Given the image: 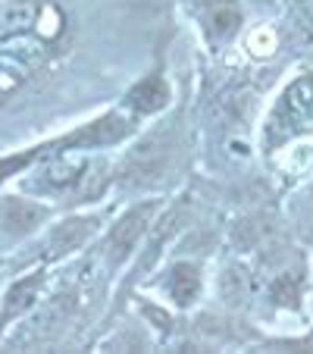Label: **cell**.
I'll use <instances>...</instances> for the list:
<instances>
[{
	"label": "cell",
	"instance_id": "obj_5",
	"mask_svg": "<svg viewBox=\"0 0 313 354\" xmlns=\"http://www.w3.org/2000/svg\"><path fill=\"white\" fill-rule=\"evenodd\" d=\"M41 288H44V273H28L22 276L19 282H13L10 286V292L3 295V304H0V333L10 326V320H16V317H22L28 308H32L35 301H38Z\"/></svg>",
	"mask_w": 313,
	"mask_h": 354
},
{
	"label": "cell",
	"instance_id": "obj_6",
	"mask_svg": "<svg viewBox=\"0 0 313 354\" xmlns=\"http://www.w3.org/2000/svg\"><path fill=\"white\" fill-rule=\"evenodd\" d=\"M47 220V207L32 204V201L22 198H0V226L13 235L32 232L38 223Z\"/></svg>",
	"mask_w": 313,
	"mask_h": 354
},
{
	"label": "cell",
	"instance_id": "obj_10",
	"mask_svg": "<svg viewBox=\"0 0 313 354\" xmlns=\"http://www.w3.org/2000/svg\"><path fill=\"white\" fill-rule=\"evenodd\" d=\"M241 22V13L232 7V3H216L214 7V16H210V28H214L216 38H229V35L238 28Z\"/></svg>",
	"mask_w": 313,
	"mask_h": 354
},
{
	"label": "cell",
	"instance_id": "obj_4",
	"mask_svg": "<svg viewBox=\"0 0 313 354\" xmlns=\"http://www.w3.org/2000/svg\"><path fill=\"white\" fill-rule=\"evenodd\" d=\"M153 214H157V204L147 201V204L132 207L120 223H116L113 232H110V241H107L110 257H113V261H122V257L132 254V248L138 245V239L147 232V226H151Z\"/></svg>",
	"mask_w": 313,
	"mask_h": 354
},
{
	"label": "cell",
	"instance_id": "obj_8",
	"mask_svg": "<svg viewBox=\"0 0 313 354\" xmlns=\"http://www.w3.org/2000/svg\"><path fill=\"white\" fill-rule=\"evenodd\" d=\"M129 100H132V107L138 110V113H157V110L167 107L169 88H167V82H163L160 75H151V79L138 82V85L132 88Z\"/></svg>",
	"mask_w": 313,
	"mask_h": 354
},
{
	"label": "cell",
	"instance_id": "obj_3",
	"mask_svg": "<svg viewBox=\"0 0 313 354\" xmlns=\"http://www.w3.org/2000/svg\"><path fill=\"white\" fill-rule=\"evenodd\" d=\"M313 120V75H301L282 91L267 122V145H282Z\"/></svg>",
	"mask_w": 313,
	"mask_h": 354
},
{
	"label": "cell",
	"instance_id": "obj_2",
	"mask_svg": "<svg viewBox=\"0 0 313 354\" xmlns=\"http://www.w3.org/2000/svg\"><path fill=\"white\" fill-rule=\"evenodd\" d=\"M129 120H122V116H104V120H97V122H91V126H82L79 132H73V135H66V138H60V141H50V145H41V147H32L28 154H22V157H7V160H0V179H7V176H13V173H19L26 163H32L35 157H50V154H60V151H69V147H100V145H113V141H120V138H126L129 135Z\"/></svg>",
	"mask_w": 313,
	"mask_h": 354
},
{
	"label": "cell",
	"instance_id": "obj_1",
	"mask_svg": "<svg viewBox=\"0 0 313 354\" xmlns=\"http://www.w3.org/2000/svg\"><path fill=\"white\" fill-rule=\"evenodd\" d=\"M100 163L97 160H69V157H47V163L35 173V179H26L22 188L35 194H50V198H82V194H94L100 179Z\"/></svg>",
	"mask_w": 313,
	"mask_h": 354
},
{
	"label": "cell",
	"instance_id": "obj_9",
	"mask_svg": "<svg viewBox=\"0 0 313 354\" xmlns=\"http://www.w3.org/2000/svg\"><path fill=\"white\" fill-rule=\"evenodd\" d=\"M167 286H169V295H173L176 304H191L200 292L198 267H191V263H176V267L169 270Z\"/></svg>",
	"mask_w": 313,
	"mask_h": 354
},
{
	"label": "cell",
	"instance_id": "obj_12",
	"mask_svg": "<svg viewBox=\"0 0 313 354\" xmlns=\"http://www.w3.org/2000/svg\"><path fill=\"white\" fill-rule=\"evenodd\" d=\"M298 295H301V288H298V279H294V276H282V279L273 286L276 304H298Z\"/></svg>",
	"mask_w": 313,
	"mask_h": 354
},
{
	"label": "cell",
	"instance_id": "obj_11",
	"mask_svg": "<svg viewBox=\"0 0 313 354\" xmlns=\"http://www.w3.org/2000/svg\"><path fill=\"white\" fill-rule=\"evenodd\" d=\"M222 292H226V298L232 301V304H238V301L245 298V292H247V276L238 273V270H226V279H222Z\"/></svg>",
	"mask_w": 313,
	"mask_h": 354
},
{
	"label": "cell",
	"instance_id": "obj_7",
	"mask_svg": "<svg viewBox=\"0 0 313 354\" xmlns=\"http://www.w3.org/2000/svg\"><path fill=\"white\" fill-rule=\"evenodd\" d=\"M91 220H69L63 226H57L54 232L47 235V257H60V254H69L75 248L85 245V239L91 235Z\"/></svg>",
	"mask_w": 313,
	"mask_h": 354
}]
</instances>
